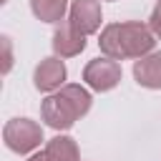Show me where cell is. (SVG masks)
I'll use <instances>...</instances> for the list:
<instances>
[{"instance_id":"obj_7","label":"cell","mask_w":161,"mask_h":161,"mask_svg":"<svg viewBox=\"0 0 161 161\" xmlns=\"http://www.w3.org/2000/svg\"><path fill=\"white\" fill-rule=\"evenodd\" d=\"M86 48V35H80L70 23H60L53 33V50L58 58H73Z\"/></svg>"},{"instance_id":"obj_9","label":"cell","mask_w":161,"mask_h":161,"mask_svg":"<svg viewBox=\"0 0 161 161\" xmlns=\"http://www.w3.org/2000/svg\"><path fill=\"white\" fill-rule=\"evenodd\" d=\"M43 153L48 156V161H80L78 146L70 136H55L45 143Z\"/></svg>"},{"instance_id":"obj_4","label":"cell","mask_w":161,"mask_h":161,"mask_svg":"<svg viewBox=\"0 0 161 161\" xmlns=\"http://www.w3.org/2000/svg\"><path fill=\"white\" fill-rule=\"evenodd\" d=\"M83 80L98 93L111 91L121 83V65L111 58H93L83 68Z\"/></svg>"},{"instance_id":"obj_12","label":"cell","mask_w":161,"mask_h":161,"mask_svg":"<svg viewBox=\"0 0 161 161\" xmlns=\"http://www.w3.org/2000/svg\"><path fill=\"white\" fill-rule=\"evenodd\" d=\"M148 28H151V33H153L156 38H161V5L153 8V13H151V18H148Z\"/></svg>"},{"instance_id":"obj_11","label":"cell","mask_w":161,"mask_h":161,"mask_svg":"<svg viewBox=\"0 0 161 161\" xmlns=\"http://www.w3.org/2000/svg\"><path fill=\"white\" fill-rule=\"evenodd\" d=\"M0 45H3V73H10V68H13V43H10L8 35H3Z\"/></svg>"},{"instance_id":"obj_15","label":"cell","mask_w":161,"mask_h":161,"mask_svg":"<svg viewBox=\"0 0 161 161\" xmlns=\"http://www.w3.org/2000/svg\"><path fill=\"white\" fill-rule=\"evenodd\" d=\"M3 3H5V0H3Z\"/></svg>"},{"instance_id":"obj_14","label":"cell","mask_w":161,"mask_h":161,"mask_svg":"<svg viewBox=\"0 0 161 161\" xmlns=\"http://www.w3.org/2000/svg\"><path fill=\"white\" fill-rule=\"evenodd\" d=\"M158 5H161V0H158Z\"/></svg>"},{"instance_id":"obj_6","label":"cell","mask_w":161,"mask_h":161,"mask_svg":"<svg viewBox=\"0 0 161 161\" xmlns=\"http://www.w3.org/2000/svg\"><path fill=\"white\" fill-rule=\"evenodd\" d=\"M63 80H65V65L58 55H50V58H43L38 65H35V73H33V83L38 91L43 93H50L55 88H63Z\"/></svg>"},{"instance_id":"obj_2","label":"cell","mask_w":161,"mask_h":161,"mask_svg":"<svg viewBox=\"0 0 161 161\" xmlns=\"http://www.w3.org/2000/svg\"><path fill=\"white\" fill-rule=\"evenodd\" d=\"M91 93L83 88V86H75V83H68L63 86L58 93L48 96L43 103H40V116L43 121L55 128V131H65L70 128L78 118H83L88 111H91Z\"/></svg>"},{"instance_id":"obj_13","label":"cell","mask_w":161,"mask_h":161,"mask_svg":"<svg viewBox=\"0 0 161 161\" xmlns=\"http://www.w3.org/2000/svg\"><path fill=\"white\" fill-rule=\"evenodd\" d=\"M28 161H48V156H45V153H33Z\"/></svg>"},{"instance_id":"obj_5","label":"cell","mask_w":161,"mask_h":161,"mask_svg":"<svg viewBox=\"0 0 161 161\" xmlns=\"http://www.w3.org/2000/svg\"><path fill=\"white\" fill-rule=\"evenodd\" d=\"M103 13H101V3L98 0H73L70 10H68V23L80 33V35H91L101 28Z\"/></svg>"},{"instance_id":"obj_1","label":"cell","mask_w":161,"mask_h":161,"mask_svg":"<svg viewBox=\"0 0 161 161\" xmlns=\"http://www.w3.org/2000/svg\"><path fill=\"white\" fill-rule=\"evenodd\" d=\"M101 53L111 60H126V58H143L153 50L156 45V35L151 33L148 25L138 23V20H128V23H111L101 30L98 38Z\"/></svg>"},{"instance_id":"obj_10","label":"cell","mask_w":161,"mask_h":161,"mask_svg":"<svg viewBox=\"0 0 161 161\" xmlns=\"http://www.w3.org/2000/svg\"><path fill=\"white\" fill-rule=\"evenodd\" d=\"M30 10L43 23H60L68 10V0H30Z\"/></svg>"},{"instance_id":"obj_8","label":"cell","mask_w":161,"mask_h":161,"mask_svg":"<svg viewBox=\"0 0 161 161\" xmlns=\"http://www.w3.org/2000/svg\"><path fill=\"white\" fill-rule=\"evenodd\" d=\"M133 78L143 88H161V53H148L133 63Z\"/></svg>"},{"instance_id":"obj_3","label":"cell","mask_w":161,"mask_h":161,"mask_svg":"<svg viewBox=\"0 0 161 161\" xmlns=\"http://www.w3.org/2000/svg\"><path fill=\"white\" fill-rule=\"evenodd\" d=\"M3 141L15 153H30L43 141V128L30 118H10L3 128Z\"/></svg>"}]
</instances>
